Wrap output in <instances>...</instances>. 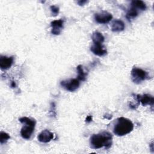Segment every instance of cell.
Segmentation results:
<instances>
[{
    "mask_svg": "<svg viewBox=\"0 0 154 154\" xmlns=\"http://www.w3.org/2000/svg\"><path fill=\"white\" fill-rule=\"evenodd\" d=\"M112 143V135L111 133L103 131L99 134H93L90 138V147L94 149H98L104 147L109 149Z\"/></svg>",
    "mask_w": 154,
    "mask_h": 154,
    "instance_id": "obj_1",
    "label": "cell"
},
{
    "mask_svg": "<svg viewBox=\"0 0 154 154\" xmlns=\"http://www.w3.org/2000/svg\"><path fill=\"white\" fill-rule=\"evenodd\" d=\"M133 129L134 124L132 121L122 117L117 119V122L114 126L113 132L117 136H123L130 133Z\"/></svg>",
    "mask_w": 154,
    "mask_h": 154,
    "instance_id": "obj_2",
    "label": "cell"
},
{
    "mask_svg": "<svg viewBox=\"0 0 154 154\" xmlns=\"http://www.w3.org/2000/svg\"><path fill=\"white\" fill-rule=\"evenodd\" d=\"M19 122L23 124L20 130V135L22 137L26 140L31 138L34 132L36 122L35 120L27 117H22L19 119Z\"/></svg>",
    "mask_w": 154,
    "mask_h": 154,
    "instance_id": "obj_3",
    "label": "cell"
},
{
    "mask_svg": "<svg viewBox=\"0 0 154 154\" xmlns=\"http://www.w3.org/2000/svg\"><path fill=\"white\" fill-rule=\"evenodd\" d=\"M131 75L132 81L137 84H140L149 78V75L147 72L136 67H134L132 69Z\"/></svg>",
    "mask_w": 154,
    "mask_h": 154,
    "instance_id": "obj_4",
    "label": "cell"
},
{
    "mask_svg": "<svg viewBox=\"0 0 154 154\" xmlns=\"http://www.w3.org/2000/svg\"><path fill=\"white\" fill-rule=\"evenodd\" d=\"M60 85L62 87L69 91H75L76 90L80 85L79 80L78 78L69 79L67 80L61 81Z\"/></svg>",
    "mask_w": 154,
    "mask_h": 154,
    "instance_id": "obj_5",
    "label": "cell"
},
{
    "mask_svg": "<svg viewBox=\"0 0 154 154\" xmlns=\"http://www.w3.org/2000/svg\"><path fill=\"white\" fill-rule=\"evenodd\" d=\"M112 16L107 11H102L94 14V19L99 23H106L111 20Z\"/></svg>",
    "mask_w": 154,
    "mask_h": 154,
    "instance_id": "obj_6",
    "label": "cell"
},
{
    "mask_svg": "<svg viewBox=\"0 0 154 154\" xmlns=\"http://www.w3.org/2000/svg\"><path fill=\"white\" fill-rule=\"evenodd\" d=\"M137 100L141 103L143 106L146 105H151L153 106L154 103L153 97L149 94H137L135 96Z\"/></svg>",
    "mask_w": 154,
    "mask_h": 154,
    "instance_id": "obj_7",
    "label": "cell"
},
{
    "mask_svg": "<svg viewBox=\"0 0 154 154\" xmlns=\"http://www.w3.org/2000/svg\"><path fill=\"white\" fill-rule=\"evenodd\" d=\"M64 21L62 19L55 20L51 22V33L54 35H59L63 28Z\"/></svg>",
    "mask_w": 154,
    "mask_h": 154,
    "instance_id": "obj_8",
    "label": "cell"
},
{
    "mask_svg": "<svg viewBox=\"0 0 154 154\" xmlns=\"http://www.w3.org/2000/svg\"><path fill=\"white\" fill-rule=\"evenodd\" d=\"M14 61L13 57H7L1 55L0 67L2 70H7L11 67Z\"/></svg>",
    "mask_w": 154,
    "mask_h": 154,
    "instance_id": "obj_9",
    "label": "cell"
},
{
    "mask_svg": "<svg viewBox=\"0 0 154 154\" xmlns=\"http://www.w3.org/2000/svg\"><path fill=\"white\" fill-rule=\"evenodd\" d=\"M90 51L96 55L102 57L107 54V51L102 44H93L91 48Z\"/></svg>",
    "mask_w": 154,
    "mask_h": 154,
    "instance_id": "obj_10",
    "label": "cell"
},
{
    "mask_svg": "<svg viewBox=\"0 0 154 154\" xmlns=\"http://www.w3.org/2000/svg\"><path fill=\"white\" fill-rule=\"evenodd\" d=\"M54 138V134L49 130L45 129L42 131L38 135L37 139L40 142L42 143H48L51 141Z\"/></svg>",
    "mask_w": 154,
    "mask_h": 154,
    "instance_id": "obj_11",
    "label": "cell"
},
{
    "mask_svg": "<svg viewBox=\"0 0 154 154\" xmlns=\"http://www.w3.org/2000/svg\"><path fill=\"white\" fill-rule=\"evenodd\" d=\"M125 27L124 22L119 19L114 20L111 25V30L113 32H121L124 30Z\"/></svg>",
    "mask_w": 154,
    "mask_h": 154,
    "instance_id": "obj_12",
    "label": "cell"
},
{
    "mask_svg": "<svg viewBox=\"0 0 154 154\" xmlns=\"http://www.w3.org/2000/svg\"><path fill=\"white\" fill-rule=\"evenodd\" d=\"M91 39L94 44H102L105 40V37L102 33L95 31L92 34Z\"/></svg>",
    "mask_w": 154,
    "mask_h": 154,
    "instance_id": "obj_13",
    "label": "cell"
},
{
    "mask_svg": "<svg viewBox=\"0 0 154 154\" xmlns=\"http://www.w3.org/2000/svg\"><path fill=\"white\" fill-rule=\"evenodd\" d=\"M138 12L139 11L137 8L133 6H131V7L128 10L126 17L129 20H130L131 19L136 17L138 15Z\"/></svg>",
    "mask_w": 154,
    "mask_h": 154,
    "instance_id": "obj_14",
    "label": "cell"
},
{
    "mask_svg": "<svg viewBox=\"0 0 154 154\" xmlns=\"http://www.w3.org/2000/svg\"><path fill=\"white\" fill-rule=\"evenodd\" d=\"M131 6L134 7L135 8H137L138 11L141 10V11H144L146 9L147 7L146 4L142 1H132L131 2Z\"/></svg>",
    "mask_w": 154,
    "mask_h": 154,
    "instance_id": "obj_15",
    "label": "cell"
},
{
    "mask_svg": "<svg viewBox=\"0 0 154 154\" xmlns=\"http://www.w3.org/2000/svg\"><path fill=\"white\" fill-rule=\"evenodd\" d=\"M76 70L78 72V79L79 81H84L86 80V76H87V73H85L82 68V66L81 65H78L76 67Z\"/></svg>",
    "mask_w": 154,
    "mask_h": 154,
    "instance_id": "obj_16",
    "label": "cell"
},
{
    "mask_svg": "<svg viewBox=\"0 0 154 154\" xmlns=\"http://www.w3.org/2000/svg\"><path fill=\"white\" fill-rule=\"evenodd\" d=\"M10 138V136L8 134L1 131L0 133V143L1 144L5 143Z\"/></svg>",
    "mask_w": 154,
    "mask_h": 154,
    "instance_id": "obj_17",
    "label": "cell"
},
{
    "mask_svg": "<svg viewBox=\"0 0 154 154\" xmlns=\"http://www.w3.org/2000/svg\"><path fill=\"white\" fill-rule=\"evenodd\" d=\"M50 9L54 16H56L59 13V8L56 5H51L50 7Z\"/></svg>",
    "mask_w": 154,
    "mask_h": 154,
    "instance_id": "obj_18",
    "label": "cell"
},
{
    "mask_svg": "<svg viewBox=\"0 0 154 154\" xmlns=\"http://www.w3.org/2000/svg\"><path fill=\"white\" fill-rule=\"evenodd\" d=\"M92 121V116H88L85 119V122L90 123Z\"/></svg>",
    "mask_w": 154,
    "mask_h": 154,
    "instance_id": "obj_19",
    "label": "cell"
},
{
    "mask_svg": "<svg viewBox=\"0 0 154 154\" xmlns=\"http://www.w3.org/2000/svg\"><path fill=\"white\" fill-rule=\"evenodd\" d=\"M86 2H87L86 1H79L78 2V4H79V5H84V4H85Z\"/></svg>",
    "mask_w": 154,
    "mask_h": 154,
    "instance_id": "obj_20",
    "label": "cell"
},
{
    "mask_svg": "<svg viewBox=\"0 0 154 154\" xmlns=\"http://www.w3.org/2000/svg\"><path fill=\"white\" fill-rule=\"evenodd\" d=\"M15 86H16V84H15L14 82H12V83H11V87H15Z\"/></svg>",
    "mask_w": 154,
    "mask_h": 154,
    "instance_id": "obj_21",
    "label": "cell"
}]
</instances>
